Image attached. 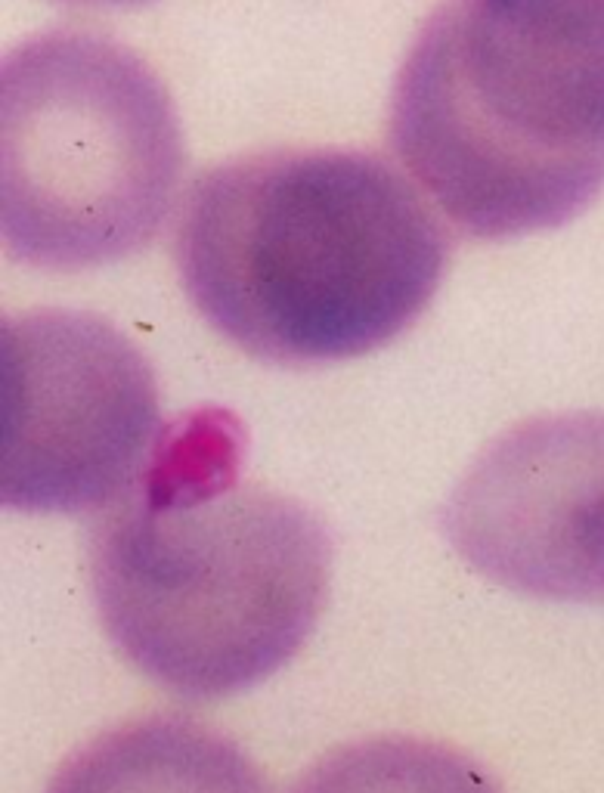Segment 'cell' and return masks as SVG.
I'll return each instance as SVG.
<instances>
[{
	"label": "cell",
	"instance_id": "obj_2",
	"mask_svg": "<svg viewBox=\"0 0 604 793\" xmlns=\"http://www.w3.org/2000/svg\"><path fill=\"white\" fill-rule=\"evenodd\" d=\"M220 412L165 434L143 484L93 518V611L127 666L180 701L264 685L310 642L332 589L313 505L239 478Z\"/></svg>",
	"mask_w": 604,
	"mask_h": 793
},
{
	"label": "cell",
	"instance_id": "obj_7",
	"mask_svg": "<svg viewBox=\"0 0 604 793\" xmlns=\"http://www.w3.org/2000/svg\"><path fill=\"white\" fill-rule=\"evenodd\" d=\"M47 793H270L251 759L186 716H146L87 741Z\"/></svg>",
	"mask_w": 604,
	"mask_h": 793
},
{
	"label": "cell",
	"instance_id": "obj_9",
	"mask_svg": "<svg viewBox=\"0 0 604 793\" xmlns=\"http://www.w3.org/2000/svg\"><path fill=\"white\" fill-rule=\"evenodd\" d=\"M53 4L72 7V10H124V7L149 4V0H53Z\"/></svg>",
	"mask_w": 604,
	"mask_h": 793
},
{
	"label": "cell",
	"instance_id": "obj_1",
	"mask_svg": "<svg viewBox=\"0 0 604 793\" xmlns=\"http://www.w3.org/2000/svg\"><path fill=\"white\" fill-rule=\"evenodd\" d=\"M453 255L422 186L369 149H267L205 168L174 264L202 320L245 357L323 369L422 320Z\"/></svg>",
	"mask_w": 604,
	"mask_h": 793
},
{
	"label": "cell",
	"instance_id": "obj_3",
	"mask_svg": "<svg viewBox=\"0 0 604 793\" xmlns=\"http://www.w3.org/2000/svg\"><path fill=\"white\" fill-rule=\"evenodd\" d=\"M388 140L459 236L558 230L604 193V41L505 0H443L400 62Z\"/></svg>",
	"mask_w": 604,
	"mask_h": 793
},
{
	"label": "cell",
	"instance_id": "obj_5",
	"mask_svg": "<svg viewBox=\"0 0 604 793\" xmlns=\"http://www.w3.org/2000/svg\"><path fill=\"white\" fill-rule=\"evenodd\" d=\"M0 382L10 512L100 518L143 484L168 434L146 354L100 313L7 316Z\"/></svg>",
	"mask_w": 604,
	"mask_h": 793
},
{
	"label": "cell",
	"instance_id": "obj_8",
	"mask_svg": "<svg viewBox=\"0 0 604 793\" xmlns=\"http://www.w3.org/2000/svg\"><path fill=\"white\" fill-rule=\"evenodd\" d=\"M289 793H502L468 753L419 738H369L313 763Z\"/></svg>",
	"mask_w": 604,
	"mask_h": 793
},
{
	"label": "cell",
	"instance_id": "obj_6",
	"mask_svg": "<svg viewBox=\"0 0 604 793\" xmlns=\"http://www.w3.org/2000/svg\"><path fill=\"white\" fill-rule=\"evenodd\" d=\"M443 533L508 592L604 601V412L533 416L493 437L443 505Z\"/></svg>",
	"mask_w": 604,
	"mask_h": 793
},
{
	"label": "cell",
	"instance_id": "obj_4",
	"mask_svg": "<svg viewBox=\"0 0 604 793\" xmlns=\"http://www.w3.org/2000/svg\"><path fill=\"white\" fill-rule=\"evenodd\" d=\"M7 258L44 273L118 264L162 236L186 168L168 84L109 31L53 25L0 69Z\"/></svg>",
	"mask_w": 604,
	"mask_h": 793
}]
</instances>
